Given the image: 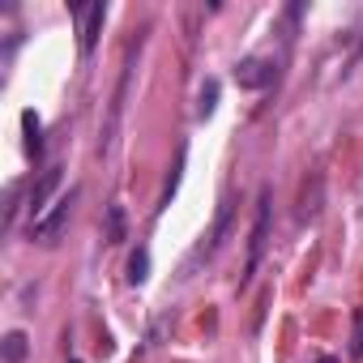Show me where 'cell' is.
Wrapping results in <instances>:
<instances>
[{"mask_svg": "<svg viewBox=\"0 0 363 363\" xmlns=\"http://www.w3.org/2000/svg\"><path fill=\"white\" fill-rule=\"evenodd\" d=\"M269 218H274V197H269V189H261V197H257V218H252V235H248V274L240 278V286L252 282V274H257V265H261V257H265Z\"/></svg>", "mask_w": 363, "mask_h": 363, "instance_id": "cell-1", "label": "cell"}, {"mask_svg": "<svg viewBox=\"0 0 363 363\" xmlns=\"http://www.w3.org/2000/svg\"><path fill=\"white\" fill-rule=\"evenodd\" d=\"M73 201H77V189H69V193L52 206V214H43V218L30 227V240H35V244H56V240L65 235L69 218H73Z\"/></svg>", "mask_w": 363, "mask_h": 363, "instance_id": "cell-2", "label": "cell"}, {"mask_svg": "<svg viewBox=\"0 0 363 363\" xmlns=\"http://www.w3.org/2000/svg\"><path fill=\"white\" fill-rule=\"evenodd\" d=\"M73 18H77V48H82V56H90L94 43H99V30L107 22V9L103 5H77Z\"/></svg>", "mask_w": 363, "mask_h": 363, "instance_id": "cell-3", "label": "cell"}, {"mask_svg": "<svg viewBox=\"0 0 363 363\" xmlns=\"http://www.w3.org/2000/svg\"><path fill=\"white\" fill-rule=\"evenodd\" d=\"M278 77V60H265V56H248L235 65V82L244 90H265L269 82Z\"/></svg>", "mask_w": 363, "mask_h": 363, "instance_id": "cell-4", "label": "cell"}, {"mask_svg": "<svg viewBox=\"0 0 363 363\" xmlns=\"http://www.w3.org/2000/svg\"><path fill=\"white\" fill-rule=\"evenodd\" d=\"M320 201H325V175H320V171H312V175L303 179V189H299L295 218H299V223H312V218L320 214Z\"/></svg>", "mask_w": 363, "mask_h": 363, "instance_id": "cell-5", "label": "cell"}, {"mask_svg": "<svg viewBox=\"0 0 363 363\" xmlns=\"http://www.w3.org/2000/svg\"><path fill=\"white\" fill-rule=\"evenodd\" d=\"M231 218H235V201L227 197V201L218 206V223H214V231H210V244H201V248L193 252V265H197V261H206V257H214V252L223 248V240L231 235Z\"/></svg>", "mask_w": 363, "mask_h": 363, "instance_id": "cell-6", "label": "cell"}, {"mask_svg": "<svg viewBox=\"0 0 363 363\" xmlns=\"http://www.w3.org/2000/svg\"><path fill=\"white\" fill-rule=\"evenodd\" d=\"M56 189H60V167H48V171L39 175V184L30 189V206H26L35 223L48 214V201H52V193H56Z\"/></svg>", "mask_w": 363, "mask_h": 363, "instance_id": "cell-7", "label": "cell"}, {"mask_svg": "<svg viewBox=\"0 0 363 363\" xmlns=\"http://www.w3.org/2000/svg\"><path fill=\"white\" fill-rule=\"evenodd\" d=\"M103 240H107V244H124V240H128V223H124V206H107V223H103Z\"/></svg>", "mask_w": 363, "mask_h": 363, "instance_id": "cell-8", "label": "cell"}, {"mask_svg": "<svg viewBox=\"0 0 363 363\" xmlns=\"http://www.w3.org/2000/svg\"><path fill=\"white\" fill-rule=\"evenodd\" d=\"M0 354H5V363H26V354H30V342H26V333H22V329L5 333V346H0Z\"/></svg>", "mask_w": 363, "mask_h": 363, "instance_id": "cell-9", "label": "cell"}, {"mask_svg": "<svg viewBox=\"0 0 363 363\" xmlns=\"http://www.w3.org/2000/svg\"><path fill=\"white\" fill-rule=\"evenodd\" d=\"M22 128H26V154L39 158L43 154V124H39V116L35 111H22Z\"/></svg>", "mask_w": 363, "mask_h": 363, "instance_id": "cell-10", "label": "cell"}, {"mask_svg": "<svg viewBox=\"0 0 363 363\" xmlns=\"http://www.w3.org/2000/svg\"><path fill=\"white\" fill-rule=\"evenodd\" d=\"M145 278H150V248H137V252L128 257V282L141 286Z\"/></svg>", "mask_w": 363, "mask_h": 363, "instance_id": "cell-11", "label": "cell"}, {"mask_svg": "<svg viewBox=\"0 0 363 363\" xmlns=\"http://www.w3.org/2000/svg\"><path fill=\"white\" fill-rule=\"evenodd\" d=\"M179 171H184V150L175 154V167H171V175H167V184H162V197H158V210H167L171 206V197H175V189H179Z\"/></svg>", "mask_w": 363, "mask_h": 363, "instance_id": "cell-12", "label": "cell"}, {"mask_svg": "<svg viewBox=\"0 0 363 363\" xmlns=\"http://www.w3.org/2000/svg\"><path fill=\"white\" fill-rule=\"evenodd\" d=\"M350 359H363V308H354V329H350Z\"/></svg>", "mask_w": 363, "mask_h": 363, "instance_id": "cell-13", "label": "cell"}, {"mask_svg": "<svg viewBox=\"0 0 363 363\" xmlns=\"http://www.w3.org/2000/svg\"><path fill=\"white\" fill-rule=\"evenodd\" d=\"M214 103H218V82H206V86H201V107H197V111H201V116H210V111H214Z\"/></svg>", "mask_w": 363, "mask_h": 363, "instance_id": "cell-14", "label": "cell"}, {"mask_svg": "<svg viewBox=\"0 0 363 363\" xmlns=\"http://www.w3.org/2000/svg\"><path fill=\"white\" fill-rule=\"evenodd\" d=\"M320 363H337V359H329V354H325V359H320Z\"/></svg>", "mask_w": 363, "mask_h": 363, "instance_id": "cell-15", "label": "cell"}, {"mask_svg": "<svg viewBox=\"0 0 363 363\" xmlns=\"http://www.w3.org/2000/svg\"><path fill=\"white\" fill-rule=\"evenodd\" d=\"M73 363H82V359H73Z\"/></svg>", "mask_w": 363, "mask_h": 363, "instance_id": "cell-16", "label": "cell"}]
</instances>
